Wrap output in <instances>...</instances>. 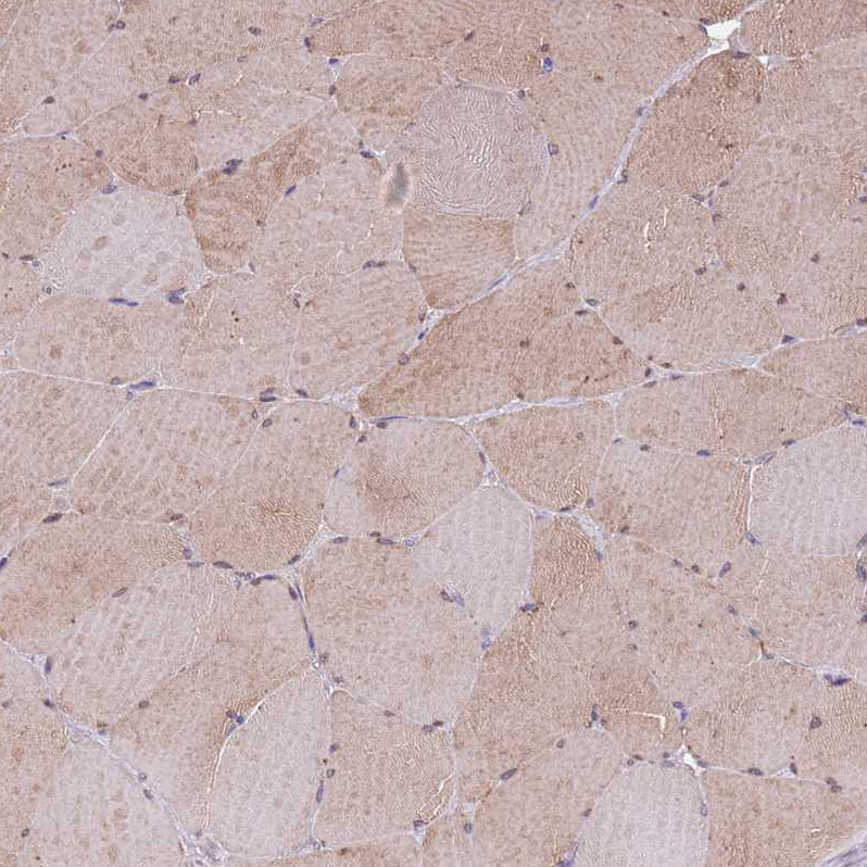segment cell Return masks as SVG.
Instances as JSON below:
<instances>
[{
  "label": "cell",
  "mask_w": 867,
  "mask_h": 867,
  "mask_svg": "<svg viewBox=\"0 0 867 867\" xmlns=\"http://www.w3.org/2000/svg\"><path fill=\"white\" fill-rule=\"evenodd\" d=\"M300 579L313 634L344 670L456 674L477 662L478 627L398 542L332 540L302 564Z\"/></svg>",
  "instance_id": "cell-1"
},
{
  "label": "cell",
  "mask_w": 867,
  "mask_h": 867,
  "mask_svg": "<svg viewBox=\"0 0 867 867\" xmlns=\"http://www.w3.org/2000/svg\"><path fill=\"white\" fill-rule=\"evenodd\" d=\"M562 259L533 263L440 318L388 372L362 389L368 417L447 419L515 399L519 356L546 322L580 305Z\"/></svg>",
  "instance_id": "cell-2"
},
{
  "label": "cell",
  "mask_w": 867,
  "mask_h": 867,
  "mask_svg": "<svg viewBox=\"0 0 867 867\" xmlns=\"http://www.w3.org/2000/svg\"><path fill=\"white\" fill-rule=\"evenodd\" d=\"M865 169L814 142L762 136L719 185L711 212L718 263L775 301L865 201Z\"/></svg>",
  "instance_id": "cell-3"
},
{
  "label": "cell",
  "mask_w": 867,
  "mask_h": 867,
  "mask_svg": "<svg viewBox=\"0 0 867 867\" xmlns=\"http://www.w3.org/2000/svg\"><path fill=\"white\" fill-rule=\"evenodd\" d=\"M750 473L739 458L614 440L587 503L608 536L711 576L744 544Z\"/></svg>",
  "instance_id": "cell-4"
},
{
  "label": "cell",
  "mask_w": 867,
  "mask_h": 867,
  "mask_svg": "<svg viewBox=\"0 0 867 867\" xmlns=\"http://www.w3.org/2000/svg\"><path fill=\"white\" fill-rule=\"evenodd\" d=\"M620 438L665 450L753 457L839 425L845 412L759 367L645 380L614 406Z\"/></svg>",
  "instance_id": "cell-5"
},
{
  "label": "cell",
  "mask_w": 867,
  "mask_h": 867,
  "mask_svg": "<svg viewBox=\"0 0 867 867\" xmlns=\"http://www.w3.org/2000/svg\"><path fill=\"white\" fill-rule=\"evenodd\" d=\"M487 462L469 429L395 417L357 437L329 491L324 520L344 536L425 531L482 485Z\"/></svg>",
  "instance_id": "cell-6"
},
{
  "label": "cell",
  "mask_w": 867,
  "mask_h": 867,
  "mask_svg": "<svg viewBox=\"0 0 867 867\" xmlns=\"http://www.w3.org/2000/svg\"><path fill=\"white\" fill-rule=\"evenodd\" d=\"M357 437L352 413L324 400L279 403L260 422L228 490L243 566L274 570L307 549Z\"/></svg>",
  "instance_id": "cell-7"
},
{
  "label": "cell",
  "mask_w": 867,
  "mask_h": 867,
  "mask_svg": "<svg viewBox=\"0 0 867 867\" xmlns=\"http://www.w3.org/2000/svg\"><path fill=\"white\" fill-rule=\"evenodd\" d=\"M765 84L747 54L699 63L646 116L627 163L631 181L692 197L720 185L764 135Z\"/></svg>",
  "instance_id": "cell-8"
},
{
  "label": "cell",
  "mask_w": 867,
  "mask_h": 867,
  "mask_svg": "<svg viewBox=\"0 0 867 867\" xmlns=\"http://www.w3.org/2000/svg\"><path fill=\"white\" fill-rule=\"evenodd\" d=\"M427 307L401 262L336 279L300 309L288 384L314 400L364 389L415 344Z\"/></svg>",
  "instance_id": "cell-9"
},
{
  "label": "cell",
  "mask_w": 867,
  "mask_h": 867,
  "mask_svg": "<svg viewBox=\"0 0 867 867\" xmlns=\"http://www.w3.org/2000/svg\"><path fill=\"white\" fill-rule=\"evenodd\" d=\"M595 309L646 363L683 374L749 366L783 335L774 301L718 262Z\"/></svg>",
  "instance_id": "cell-10"
},
{
  "label": "cell",
  "mask_w": 867,
  "mask_h": 867,
  "mask_svg": "<svg viewBox=\"0 0 867 867\" xmlns=\"http://www.w3.org/2000/svg\"><path fill=\"white\" fill-rule=\"evenodd\" d=\"M562 260L595 307L671 284L718 262L711 211L692 196L630 181L583 217Z\"/></svg>",
  "instance_id": "cell-11"
},
{
  "label": "cell",
  "mask_w": 867,
  "mask_h": 867,
  "mask_svg": "<svg viewBox=\"0 0 867 867\" xmlns=\"http://www.w3.org/2000/svg\"><path fill=\"white\" fill-rule=\"evenodd\" d=\"M526 106L548 165L514 222L520 249L545 253L570 237L610 175L636 121V98L591 77L560 73L532 85Z\"/></svg>",
  "instance_id": "cell-12"
},
{
  "label": "cell",
  "mask_w": 867,
  "mask_h": 867,
  "mask_svg": "<svg viewBox=\"0 0 867 867\" xmlns=\"http://www.w3.org/2000/svg\"><path fill=\"white\" fill-rule=\"evenodd\" d=\"M866 451L845 422L777 450L750 475L751 532L772 551L850 554L866 530Z\"/></svg>",
  "instance_id": "cell-13"
},
{
  "label": "cell",
  "mask_w": 867,
  "mask_h": 867,
  "mask_svg": "<svg viewBox=\"0 0 867 867\" xmlns=\"http://www.w3.org/2000/svg\"><path fill=\"white\" fill-rule=\"evenodd\" d=\"M300 309L254 272L219 275L191 296L165 375L198 392H277L288 384Z\"/></svg>",
  "instance_id": "cell-14"
},
{
  "label": "cell",
  "mask_w": 867,
  "mask_h": 867,
  "mask_svg": "<svg viewBox=\"0 0 867 867\" xmlns=\"http://www.w3.org/2000/svg\"><path fill=\"white\" fill-rule=\"evenodd\" d=\"M535 520L500 485H481L422 532L413 552L477 627L501 629L528 598Z\"/></svg>",
  "instance_id": "cell-15"
},
{
  "label": "cell",
  "mask_w": 867,
  "mask_h": 867,
  "mask_svg": "<svg viewBox=\"0 0 867 867\" xmlns=\"http://www.w3.org/2000/svg\"><path fill=\"white\" fill-rule=\"evenodd\" d=\"M469 431L503 487L527 505L567 513L587 503L616 427L614 406L602 399L531 404Z\"/></svg>",
  "instance_id": "cell-16"
},
{
  "label": "cell",
  "mask_w": 867,
  "mask_h": 867,
  "mask_svg": "<svg viewBox=\"0 0 867 867\" xmlns=\"http://www.w3.org/2000/svg\"><path fill=\"white\" fill-rule=\"evenodd\" d=\"M117 305L74 293L46 301L20 327L16 359L27 372L105 386L163 369L172 324L155 304Z\"/></svg>",
  "instance_id": "cell-17"
},
{
  "label": "cell",
  "mask_w": 867,
  "mask_h": 867,
  "mask_svg": "<svg viewBox=\"0 0 867 867\" xmlns=\"http://www.w3.org/2000/svg\"><path fill=\"white\" fill-rule=\"evenodd\" d=\"M557 8L550 35L565 73L595 77L636 99L656 90L704 47L694 22L665 2L575 3Z\"/></svg>",
  "instance_id": "cell-18"
},
{
  "label": "cell",
  "mask_w": 867,
  "mask_h": 867,
  "mask_svg": "<svg viewBox=\"0 0 867 867\" xmlns=\"http://www.w3.org/2000/svg\"><path fill=\"white\" fill-rule=\"evenodd\" d=\"M528 598L580 665L596 667L628 650L602 549L574 516L535 520Z\"/></svg>",
  "instance_id": "cell-19"
},
{
  "label": "cell",
  "mask_w": 867,
  "mask_h": 867,
  "mask_svg": "<svg viewBox=\"0 0 867 867\" xmlns=\"http://www.w3.org/2000/svg\"><path fill=\"white\" fill-rule=\"evenodd\" d=\"M865 35L795 58L766 76L764 129L821 144L865 169Z\"/></svg>",
  "instance_id": "cell-20"
},
{
  "label": "cell",
  "mask_w": 867,
  "mask_h": 867,
  "mask_svg": "<svg viewBox=\"0 0 867 867\" xmlns=\"http://www.w3.org/2000/svg\"><path fill=\"white\" fill-rule=\"evenodd\" d=\"M651 365L632 351L596 309L582 305L542 325L519 356L515 399L602 400L648 380Z\"/></svg>",
  "instance_id": "cell-21"
},
{
  "label": "cell",
  "mask_w": 867,
  "mask_h": 867,
  "mask_svg": "<svg viewBox=\"0 0 867 867\" xmlns=\"http://www.w3.org/2000/svg\"><path fill=\"white\" fill-rule=\"evenodd\" d=\"M403 254L427 305L450 312L491 291L514 267V222L416 212L406 224Z\"/></svg>",
  "instance_id": "cell-22"
},
{
  "label": "cell",
  "mask_w": 867,
  "mask_h": 867,
  "mask_svg": "<svg viewBox=\"0 0 867 867\" xmlns=\"http://www.w3.org/2000/svg\"><path fill=\"white\" fill-rule=\"evenodd\" d=\"M866 236L864 202L774 301L783 334L811 339L839 334L865 321Z\"/></svg>",
  "instance_id": "cell-23"
},
{
  "label": "cell",
  "mask_w": 867,
  "mask_h": 867,
  "mask_svg": "<svg viewBox=\"0 0 867 867\" xmlns=\"http://www.w3.org/2000/svg\"><path fill=\"white\" fill-rule=\"evenodd\" d=\"M801 340L778 345L758 361V367L844 412L865 415L866 331Z\"/></svg>",
  "instance_id": "cell-24"
},
{
  "label": "cell",
  "mask_w": 867,
  "mask_h": 867,
  "mask_svg": "<svg viewBox=\"0 0 867 867\" xmlns=\"http://www.w3.org/2000/svg\"><path fill=\"white\" fill-rule=\"evenodd\" d=\"M537 5L505 3L487 10L464 41L470 83L510 88L535 81L542 51H549L551 15V8Z\"/></svg>",
  "instance_id": "cell-25"
},
{
  "label": "cell",
  "mask_w": 867,
  "mask_h": 867,
  "mask_svg": "<svg viewBox=\"0 0 867 867\" xmlns=\"http://www.w3.org/2000/svg\"><path fill=\"white\" fill-rule=\"evenodd\" d=\"M866 2L774 1L746 13L741 40L758 54L800 58L865 35Z\"/></svg>",
  "instance_id": "cell-26"
},
{
  "label": "cell",
  "mask_w": 867,
  "mask_h": 867,
  "mask_svg": "<svg viewBox=\"0 0 867 867\" xmlns=\"http://www.w3.org/2000/svg\"><path fill=\"white\" fill-rule=\"evenodd\" d=\"M117 854H118L117 847L115 845H112L110 847V851H109V856H110L111 860H115V858L117 857Z\"/></svg>",
  "instance_id": "cell-27"
},
{
  "label": "cell",
  "mask_w": 867,
  "mask_h": 867,
  "mask_svg": "<svg viewBox=\"0 0 867 867\" xmlns=\"http://www.w3.org/2000/svg\"><path fill=\"white\" fill-rule=\"evenodd\" d=\"M115 816H116V818H118V819H123V818H126V817H127V813H126V811H124V809H117V811L115 812Z\"/></svg>",
  "instance_id": "cell-28"
},
{
  "label": "cell",
  "mask_w": 867,
  "mask_h": 867,
  "mask_svg": "<svg viewBox=\"0 0 867 867\" xmlns=\"http://www.w3.org/2000/svg\"><path fill=\"white\" fill-rule=\"evenodd\" d=\"M820 725H821V721L819 720V718H813L812 724H811V728L812 729L818 728Z\"/></svg>",
  "instance_id": "cell-29"
},
{
  "label": "cell",
  "mask_w": 867,
  "mask_h": 867,
  "mask_svg": "<svg viewBox=\"0 0 867 867\" xmlns=\"http://www.w3.org/2000/svg\"><path fill=\"white\" fill-rule=\"evenodd\" d=\"M847 681H849V679H839L837 681H832V684H834V686L840 684L841 686V684H843V683H845Z\"/></svg>",
  "instance_id": "cell-30"
},
{
  "label": "cell",
  "mask_w": 867,
  "mask_h": 867,
  "mask_svg": "<svg viewBox=\"0 0 867 867\" xmlns=\"http://www.w3.org/2000/svg\"><path fill=\"white\" fill-rule=\"evenodd\" d=\"M749 772L756 774V775H762V772L758 769H750Z\"/></svg>",
  "instance_id": "cell-31"
},
{
  "label": "cell",
  "mask_w": 867,
  "mask_h": 867,
  "mask_svg": "<svg viewBox=\"0 0 867 867\" xmlns=\"http://www.w3.org/2000/svg\"><path fill=\"white\" fill-rule=\"evenodd\" d=\"M58 518H59V515H56V516H53V517H51V518H48V519H46V522H51V520H54V519H58Z\"/></svg>",
  "instance_id": "cell-32"
},
{
  "label": "cell",
  "mask_w": 867,
  "mask_h": 867,
  "mask_svg": "<svg viewBox=\"0 0 867 867\" xmlns=\"http://www.w3.org/2000/svg\"><path fill=\"white\" fill-rule=\"evenodd\" d=\"M790 767H791V769H792V771H793V772H796V769H795V766H794V764H791V766H790Z\"/></svg>",
  "instance_id": "cell-33"
},
{
  "label": "cell",
  "mask_w": 867,
  "mask_h": 867,
  "mask_svg": "<svg viewBox=\"0 0 867 867\" xmlns=\"http://www.w3.org/2000/svg\"><path fill=\"white\" fill-rule=\"evenodd\" d=\"M827 782H828V783H831V784H835V781H834V780H832V779H830V778L828 779V781H827Z\"/></svg>",
  "instance_id": "cell-34"
},
{
  "label": "cell",
  "mask_w": 867,
  "mask_h": 867,
  "mask_svg": "<svg viewBox=\"0 0 867 867\" xmlns=\"http://www.w3.org/2000/svg\"><path fill=\"white\" fill-rule=\"evenodd\" d=\"M52 101H53V99H52V98H48V99L45 101V103H47V102H52Z\"/></svg>",
  "instance_id": "cell-35"
},
{
  "label": "cell",
  "mask_w": 867,
  "mask_h": 867,
  "mask_svg": "<svg viewBox=\"0 0 867 867\" xmlns=\"http://www.w3.org/2000/svg\"><path fill=\"white\" fill-rule=\"evenodd\" d=\"M675 706H676V707H682L683 705H682V704H680V703H675Z\"/></svg>",
  "instance_id": "cell-36"
}]
</instances>
